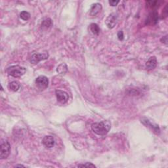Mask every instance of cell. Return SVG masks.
<instances>
[{
  "mask_svg": "<svg viewBox=\"0 0 168 168\" xmlns=\"http://www.w3.org/2000/svg\"><path fill=\"white\" fill-rule=\"evenodd\" d=\"M119 2L120 1H118V0H116V1H115V0H111V1H109V4H110L111 6L115 7L119 4Z\"/></svg>",
  "mask_w": 168,
  "mask_h": 168,
  "instance_id": "20",
  "label": "cell"
},
{
  "mask_svg": "<svg viewBox=\"0 0 168 168\" xmlns=\"http://www.w3.org/2000/svg\"><path fill=\"white\" fill-rule=\"evenodd\" d=\"M9 88L13 91H17L20 88V83L16 81H13L9 84Z\"/></svg>",
  "mask_w": 168,
  "mask_h": 168,
  "instance_id": "14",
  "label": "cell"
},
{
  "mask_svg": "<svg viewBox=\"0 0 168 168\" xmlns=\"http://www.w3.org/2000/svg\"><path fill=\"white\" fill-rule=\"evenodd\" d=\"M0 158L1 159H6L11 152V145L7 140L2 139L1 141V145H0Z\"/></svg>",
  "mask_w": 168,
  "mask_h": 168,
  "instance_id": "3",
  "label": "cell"
},
{
  "mask_svg": "<svg viewBox=\"0 0 168 168\" xmlns=\"http://www.w3.org/2000/svg\"><path fill=\"white\" fill-rule=\"evenodd\" d=\"M124 32H123V31H119L118 33H117V38H118L119 40H124Z\"/></svg>",
  "mask_w": 168,
  "mask_h": 168,
  "instance_id": "22",
  "label": "cell"
},
{
  "mask_svg": "<svg viewBox=\"0 0 168 168\" xmlns=\"http://www.w3.org/2000/svg\"><path fill=\"white\" fill-rule=\"evenodd\" d=\"M161 41L162 42V43L167 45V35L164 36V37L161 39Z\"/></svg>",
  "mask_w": 168,
  "mask_h": 168,
  "instance_id": "23",
  "label": "cell"
},
{
  "mask_svg": "<svg viewBox=\"0 0 168 168\" xmlns=\"http://www.w3.org/2000/svg\"><path fill=\"white\" fill-rule=\"evenodd\" d=\"M78 167H96V166H95L94 164H91V163H89V162H87V163L83 164H79L78 166Z\"/></svg>",
  "mask_w": 168,
  "mask_h": 168,
  "instance_id": "19",
  "label": "cell"
},
{
  "mask_svg": "<svg viewBox=\"0 0 168 168\" xmlns=\"http://www.w3.org/2000/svg\"><path fill=\"white\" fill-rule=\"evenodd\" d=\"M118 20V15L117 13H111L105 21V24L108 28L112 29L117 24Z\"/></svg>",
  "mask_w": 168,
  "mask_h": 168,
  "instance_id": "6",
  "label": "cell"
},
{
  "mask_svg": "<svg viewBox=\"0 0 168 168\" xmlns=\"http://www.w3.org/2000/svg\"><path fill=\"white\" fill-rule=\"evenodd\" d=\"M111 128L110 122L108 120H104L100 122L94 123L91 125V130L95 133L99 135H105Z\"/></svg>",
  "mask_w": 168,
  "mask_h": 168,
  "instance_id": "1",
  "label": "cell"
},
{
  "mask_svg": "<svg viewBox=\"0 0 168 168\" xmlns=\"http://www.w3.org/2000/svg\"><path fill=\"white\" fill-rule=\"evenodd\" d=\"M20 17L23 21H28L30 18V14L27 11H23L20 14Z\"/></svg>",
  "mask_w": 168,
  "mask_h": 168,
  "instance_id": "17",
  "label": "cell"
},
{
  "mask_svg": "<svg viewBox=\"0 0 168 168\" xmlns=\"http://www.w3.org/2000/svg\"><path fill=\"white\" fill-rule=\"evenodd\" d=\"M167 6H166V7L164 8V10L163 11V13H162V18L165 19L167 16Z\"/></svg>",
  "mask_w": 168,
  "mask_h": 168,
  "instance_id": "21",
  "label": "cell"
},
{
  "mask_svg": "<svg viewBox=\"0 0 168 168\" xmlns=\"http://www.w3.org/2000/svg\"><path fill=\"white\" fill-rule=\"evenodd\" d=\"M55 139L51 135H47L43 137V140H42V143L46 148H51L54 147L55 145Z\"/></svg>",
  "mask_w": 168,
  "mask_h": 168,
  "instance_id": "10",
  "label": "cell"
},
{
  "mask_svg": "<svg viewBox=\"0 0 168 168\" xmlns=\"http://www.w3.org/2000/svg\"><path fill=\"white\" fill-rule=\"evenodd\" d=\"M102 9V5L99 3H96L92 5L89 11V15L91 16H95L99 13Z\"/></svg>",
  "mask_w": 168,
  "mask_h": 168,
  "instance_id": "12",
  "label": "cell"
},
{
  "mask_svg": "<svg viewBox=\"0 0 168 168\" xmlns=\"http://www.w3.org/2000/svg\"><path fill=\"white\" fill-rule=\"evenodd\" d=\"M156 66H157V59L155 57H151L147 61V62L146 63V68L148 70H152L154 69Z\"/></svg>",
  "mask_w": 168,
  "mask_h": 168,
  "instance_id": "11",
  "label": "cell"
},
{
  "mask_svg": "<svg viewBox=\"0 0 168 168\" xmlns=\"http://www.w3.org/2000/svg\"><path fill=\"white\" fill-rule=\"evenodd\" d=\"M159 15L157 11H154L148 15L145 21V24L147 25H155L158 22Z\"/></svg>",
  "mask_w": 168,
  "mask_h": 168,
  "instance_id": "7",
  "label": "cell"
},
{
  "mask_svg": "<svg viewBox=\"0 0 168 168\" xmlns=\"http://www.w3.org/2000/svg\"><path fill=\"white\" fill-rule=\"evenodd\" d=\"M141 122L142 124H144L146 127H149L151 130H152L154 133L156 135H159L160 133V129H159V126L156 124H152L149 120L147 117H143L141 119Z\"/></svg>",
  "mask_w": 168,
  "mask_h": 168,
  "instance_id": "4",
  "label": "cell"
},
{
  "mask_svg": "<svg viewBox=\"0 0 168 168\" xmlns=\"http://www.w3.org/2000/svg\"><path fill=\"white\" fill-rule=\"evenodd\" d=\"M49 57V54L47 52L43 53H33L30 58V63L33 64H38L40 61L46 60Z\"/></svg>",
  "mask_w": 168,
  "mask_h": 168,
  "instance_id": "5",
  "label": "cell"
},
{
  "mask_svg": "<svg viewBox=\"0 0 168 168\" xmlns=\"http://www.w3.org/2000/svg\"><path fill=\"white\" fill-rule=\"evenodd\" d=\"M26 72V69L20 66H11L7 69V74L15 78H20Z\"/></svg>",
  "mask_w": 168,
  "mask_h": 168,
  "instance_id": "2",
  "label": "cell"
},
{
  "mask_svg": "<svg viewBox=\"0 0 168 168\" xmlns=\"http://www.w3.org/2000/svg\"><path fill=\"white\" fill-rule=\"evenodd\" d=\"M159 3L160 2L158 1H148L146 2V4L150 7L154 8V7H157L158 6H159Z\"/></svg>",
  "mask_w": 168,
  "mask_h": 168,
  "instance_id": "18",
  "label": "cell"
},
{
  "mask_svg": "<svg viewBox=\"0 0 168 168\" xmlns=\"http://www.w3.org/2000/svg\"><path fill=\"white\" fill-rule=\"evenodd\" d=\"M67 70H68V67H67L66 64L62 63L58 66L57 68V72L60 74H64L67 72Z\"/></svg>",
  "mask_w": 168,
  "mask_h": 168,
  "instance_id": "15",
  "label": "cell"
},
{
  "mask_svg": "<svg viewBox=\"0 0 168 168\" xmlns=\"http://www.w3.org/2000/svg\"><path fill=\"white\" fill-rule=\"evenodd\" d=\"M53 26V21L51 19L47 18L42 21L41 28L43 29H48Z\"/></svg>",
  "mask_w": 168,
  "mask_h": 168,
  "instance_id": "13",
  "label": "cell"
},
{
  "mask_svg": "<svg viewBox=\"0 0 168 168\" xmlns=\"http://www.w3.org/2000/svg\"><path fill=\"white\" fill-rule=\"evenodd\" d=\"M90 30L91 32L93 33L95 35H98L99 33L100 32V28L99 26L97 24L93 23L90 25Z\"/></svg>",
  "mask_w": 168,
  "mask_h": 168,
  "instance_id": "16",
  "label": "cell"
},
{
  "mask_svg": "<svg viewBox=\"0 0 168 168\" xmlns=\"http://www.w3.org/2000/svg\"><path fill=\"white\" fill-rule=\"evenodd\" d=\"M15 167H24V166H22V165H16V166H15Z\"/></svg>",
  "mask_w": 168,
  "mask_h": 168,
  "instance_id": "24",
  "label": "cell"
},
{
  "mask_svg": "<svg viewBox=\"0 0 168 168\" xmlns=\"http://www.w3.org/2000/svg\"><path fill=\"white\" fill-rule=\"evenodd\" d=\"M55 95L57 100L62 104L66 103L68 100V95L66 92L61 90H57L55 91Z\"/></svg>",
  "mask_w": 168,
  "mask_h": 168,
  "instance_id": "9",
  "label": "cell"
},
{
  "mask_svg": "<svg viewBox=\"0 0 168 168\" xmlns=\"http://www.w3.org/2000/svg\"><path fill=\"white\" fill-rule=\"evenodd\" d=\"M36 84L38 88L40 89H45L47 88L49 85V80L44 75H40L36 79Z\"/></svg>",
  "mask_w": 168,
  "mask_h": 168,
  "instance_id": "8",
  "label": "cell"
}]
</instances>
